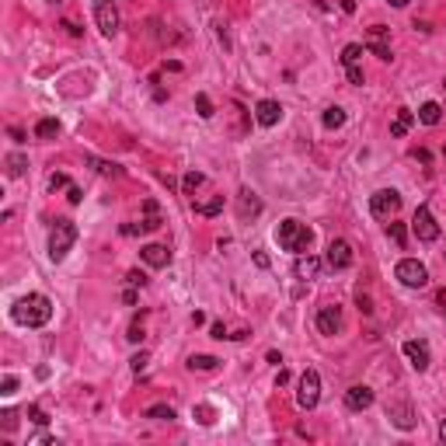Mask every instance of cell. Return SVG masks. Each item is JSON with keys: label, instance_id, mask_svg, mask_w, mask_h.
Instances as JSON below:
<instances>
[{"label": "cell", "instance_id": "14", "mask_svg": "<svg viewBox=\"0 0 446 446\" xmlns=\"http://www.w3.org/2000/svg\"><path fill=\"white\" fill-rule=\"evenodd\" d=\"M140 258L150 265V269H167V265H171V251L164 244H143L140 248Z\"/></svg>", "mask_w": 446, "mask_h": 446}, {"label": "cell", "instance_id": "42", "mask_svg": "<svg viewBox=\"0 0 446 446\" xmlns=\"http://www.w3.org/2000/svg\"><path fill=\"white\" fill-rule=\"evenodd\" d=\"M254 265H258V269H269V254H265V251H254Z\"/></svg>", "mask_w": 446, "mask_h": 446}, {"label": "cell", "instance_id": "9", "mask_svg": "<svg viewBox=\"0 0 446 446\" xmlns=\"http://www.w3.org/2000/svg\"><path fill=\"white\" fill-rule=\"evenodd\" d=\"M405 355H408V363H411L418 373H425L429 363H432V360H429V345H425L422 338H408V342H405Z\"/></svg>", "mask_w": 446, "mask_h": 446}, {"label": "cell", "instance_id": "50", "mask_svg": "<svg viewBox=\"0 0 446 446\" xmlns=\"http://www.w3.org/2000/svg\"><path fill=\"white\" fill-rule=\"evenodd\" d=\"M49 4H59V0H49Z\"/></svg>", "mask_w": 446, "mask_h": 446}, {"label": "cell", "instance_id": "31", "mask_svg": "<svg viewBox=\"0 0 446 446\" xmlns=\"http://www.w3.org/2000/svg\"><path fill=\"white\" fill-rule=\"evenodd\" d=\"M21 171H25V157H21V154H11V157H8V174L18 178Z\"/></svg>", "mask_w": 446, "mask_h": 446}, {"label": "cell", "instance_id": "10", "mask_svg": "<svg viewBox=\"0 0 446 446\" xmlns=\"http://www.w3.org/2000/svg\"><path fill=\"white\" fill-rule=\"evenodd\" d=\"M279 119H283V105H279V102H272V98H261V102L254 105V122H258V126L269 129V126H276Z\"/></svg>", "mask_w": 446, "mask_h": 446}, {"label": "cell", "instance_id": "26", "mask_svg": "<svg viewBox=\"0 0 446 446\" xmlns=\"http://www.w3.org/2000/svg\"><path fill=\"white\" fill-rule=\"evenodd\" d=\"M56 133H59V122H56V119H42V122L35 126V136H39V140H53Z\"/></svg>", "mask_w": 446, "mask_h": 446}, {"label": "cell", "instance_id": "38", "mask_svg": "<svg viewBox=\"0 0 446 446\" xmlns=\"http://www.w3.org/2000/svg\"><path fill=\"white\" fill-rule=\"evenodd\" d=\"M49 189H53V192H56V189H70L66 174H53V178H49Z\"/></svg>", "mask_w": 446, "mask_h": 446}, {"label": "cell", "instance_id": "40", "mask_svg": "<svg viewBox=\"0 0 446 446\" xmlns=\"http://www.w3.org/2000/svg\"><path fill=\"white\" fill-rule=\"evenodd\" d=\"M0 418H4V429H8V432H11L15 425H18V411H11V408H8L4 415H0Z\"/></svg>", "mask_w": 446, "mask_h": 446}, {"label": "cell", "instance_id": "33", "mask_svg": "<svg viewBox=\"0 0 446 446\" xmlns=\"http://www.w3.org/2000/svg\"><path fill=\"white\" fill-rule=\"evenodd\" d=\"M147 363H150V355L147 352H136L133 360H129V366H133V373H143L147 370Z\"/></svg>", "mask_w": 446, "mask_h": 446}, {"label": "cell", "instance_id": "44", "mask_svg": "<svg viewBox=\"0 0 446 446\" xmlns=\"http://www.w3.org/2000/svg\"><path fill=\"white\" fill-rule=\"evenodd\" d=\"M66 199L77 206V203H80V189H77V185H70V189H66Z\"/></svg>", "mask_w": 446, "mask_h": 446}, {"label": "cell", "instance_id": "19", "mask_svg": "<svg viewBox=\"0 0 446 446\" xmlns=\"http://www.w3.org/2000/svg\"><path fill=\"white\" fill-rule=\"evenodd\" d=\"M411 122H415V115H411L408 109H398V115H394V122H391V136H405V133L411 129Z\"/></svg>", "mask_w": 446, "mask_h": 446}, {"label": "cell", "instance_id": "28", "mask_svg": "<svg viewBox=\"0 0 446 446\" xmlns=\"http://www.w3.org/2000/svg\"><path fill=\"white\" fill-rule=\"evenodd\" d=\"M91 164H95V167H98V171H102L105 178H119V174H122V167H119V164H109V160H95V157H91Z\"/></svg>", "mask_w": 446, "mask_h": 446}, {"label": "cell", "instance_id": "16", "mask_svg": "<svg viewBox=\"0 0 446 446\" xmlns=\"http://www.w3.org/2000/svg\"><path fill=\"white\" fill-rule=\"evenodd\" d=\"M293 272H297V279H317L321 261H317L314 254H300V258H297V265H293Z\"/></svg>", "mask_w": 446, "mask_h": 446}, {"label": "cell", "instance_id": "36", "mask_svg": "<svg viewBox=\"0 0 446 446\" xmlns=\"http://www.w3.org/2000/svg\"><path fill=\"white\" fill-rule=\"evenodd\" d=\"M126 338H129V342H133V345H140V342H143V338H147V335H143V324H140V321H136V324H133V328H129V335H126Z\"/></svg>", "mask_w": 446, "mask_h": 446}, {"label": "cell", "instance_id": "27", "mask_svg": "<svg viewBox=\"0 0 446 446\" xmlns=\"http://www.w3.org/2000/svg\"><path fill=\"white\" fill-rule=\"evenodd\" d=\"M147 418H154V422H171V418H174V408H171V405H154V408H147Z\"/></svg>", "mask_w": 446, "mask_h": 446}, {"label": "cell", "instance_id": "21", "mask_svg": "<svg viewBox=\"0 0 446 446\" xmlns=\"http://www.w3.org/2000/svg\"><path fill=\"white\" fill-rule=\"evenodd\" d=\"M443 119V109L436 105V102H425L422 109H418V122H425V126H436Z\"/></svg>", "mask_w": 446, "mask_h": 446}, {"label": "cell", "instance_id": "7", "mask_svg": "<svg viewBox=\"0 0 446 446\" xmlns=\"http://www.w3.org/2000/svg\"><path fill=\"white\" fill-rule=\"evenodd\" d=\"M317 401H321V377H317V370H304L300 391H297V405H300L304 411H310Z\"/></svg>", "mask_w": 446, "mask_h": 446}, {"label": "cell", "instance_id": "13", "mask_svg": "<svg viewBox=\"0 0 446 446\" xmlns=\"http://www.w3.org/2000/svg\"><path fill=\"white\" fill-rule=\"evenodd\" d=\"M370 405H373V391H370V387L355 384V387L345 391V408H349V411H366Z\"/></svg>", "mask_w": 446, "mask_h": 446}, {"label": "cell", "instance_id": "6", "mask_svg": "<svg viewBox=\"0 0 446 446\" xmlns=\"http://www.w3.org/2000/svg\"><path fill=\"white\" fill-rule=\"evenodd\" d=\"M411 230H415V237H418V241H425V244L439 241V223H436V216H432V210H429V206H418V210H415V216H411Z\"/></svg>", "mask_w": 446, "mask_h": 446}, {"label": "cell", "instance_id": "8", "mask_svg": "<svg viewBox=\"0 0 446 446\" xmlns=\"http://www.w3.org/2000/svg\"><path fill=\"white\" fill-rule=\"evenodd\" d=\"M95 18H98V28L102 35H115L119 32V11L112 8V0H95Z\"/></svg>", "mask_w": 446, "mask_h": 446}, {"label": "cell", "instance_id": "15", "mask_svg": "<svg viewBox=\"0 0 446 446\" xmlns=\"http://www.w3.org/2000/svg\"><path fill=\"white\" fill-rule=\"evenodd\" d=\"M338 328H342V310H338L335 304L321 307V310H317V331H321V335H338Z\"/></svg>", "mask_w": 446, "mask_h": 446}, {"label": "cell", "instance_id": "20", "mask_svg": "<svg viewBox=\"0 0 446 446\" xmlns=\"http://www.w3.org/2000/svg\"><path fill=\"white\" fill-rule=\"evenodd\" d=\"M143 213H147V220L140 223V230H147V234H150V230H157V227L164 223V220H160V213H157V203H154V199H147V203H143Z\"/></svg>", "mask_w": 446, "mask_h": 446}, {"label": "cell", "instance_id": "48", "mask_svg": "<svg viewBox=\"0 0 446 446\" xmlns=\"http://www.w3.org/2000/svg\"><path fill=\"white\" fill-rule=\"evenodd\" d=\"M387 4H391V8H405V4H408V0H387Z\"/></svg>", "mask_w": 446, "mask_h": 446}, {"label": "cell", "instance_id": "37", "mask_svg": "<svg viewBox=\"0 0 446 446\" xmlns=\"http://www.w3.org/2000/svg\"><path fill=\"white\" fill-rule=\"evenodd\" d=\"M28 418H32L35 425H46V422H49V418H46V411H42L39 405H32V408H28Z\"/></svg>", "mask_w": 446, "mask_h": 446}, {"label": "cell", "instance_id": "49", "mask_svg": "<svg viewBox=\"0 0 446 446\" xmlns=\"http://www.w3.org/2000/svg\"><path fill=\"white\" fill-rule=\"evenodd\" d=\"M439 439L446 443V418H443V425H439Z\"/></svg>", "mask_w": 446, "mask_h": 446}, {"label": "cell", "instance_id": "11", "mask_svg": "<svg viewBox=\"0 0 446 446\" xmlns=\"http://www.w3.org/2000/svg\"><path fill=\"white\" fill-rule=\"evenodd\" d=\"M324 261L331 265L335 272H338V269H349V265H352V248H349V241H331Z\"/></svg>", "mask_w": 446, "mask_h": 446}, {"label": "cell", "instance_id": "24", "mask_svg": "<svg viewBox=\"0 0 446 446\" xmlns=\"http://www.w3.org/2000/svg\"><path fill=\"white\" fill-rule=\"evenodd\" d=\"M363 49H366V46H360V42H349V46L342 49V63H345V66H355V63H360V56H363Z\"/></svg>", "mask_w": 446, "mask_h": 446}, {"label": "cell", "instance_id": "22", "mask_svg": "<svg viewBox=\"0 0 446 446\" xmlns=\"http://www.w3.org/2000/svg\"><path fill=\"white\" fill-rule=\"evenodd\" d=\"M321 122H324V129H338V126H345V109H338V105L324 109Z\"/></svg>", "mask_w": 446, "mask_h": 446}, {"label": "cell", "instance_id": "4", "mask_svg": "<svg viewBox=\"0 0 446 446\" xmlns=\"http://www.w3.org/2000/svg\"><path fill=\"white\" fill-rule=\"evenodd\" d=\"M394 276L408 286V290H422V286H429V269L418 261V258H401L398 265H394Z\"/></svg>", "mask_w": 446, "mask_h": 446}, {"label": "cell", "instance_id": "5", "mask_svg": "<svg viewBox=\"0 0 446 446\" xmlns=\"http://www.w3.org/2000/svg\"><path fill=\"white\" fill-rule=\"evenodd\" d=\"M401 210V196L394 189H380L370 196V213L380 216V220H394V213Z\"/></svg>", "mask_w": 446, "mask_h": 446}, {"label": "cell", "instance_id": "34", "mask_svg": "<svg viewBox=\"0 0 446 446\" xmlns=\"http://www.w3.org/2000/svg\"><path fill=\"white\" fill-rule=\"evenodd\" d=\"M196 422H199V425H213V408H210V405H199V408H196Z\"/></svg>", "mask_w": 446, "mask_h": 446}, {"label": "cell", "instance_id": "12", "mask_svg": "<svg viewBox=\"0 0 446 446\" xmlns=\"http://www.w3.org/2000/svg\"><path fill=\"white\" fill-rule=\"evenodd\" d=\"M373 56H380V59H391V46H387V28L384 25H373L370 32H366V42H363Z\"/></svg>", "mask_w": 446, "mask_h": 446}, {"label": "cell", "instance_id": "3", "mask_svg": "<svg viewBox=\"0 0 446 446\" xmlns=\"http://www.w3.org/2000/svg\"><path fill=\"white\" fill-rule=\"evenodd\" d=\"M73 241H77V227L70 220H56V227L49 230V258L53 261H63L70 254Z\"/></svg>", "mask_w": 446, "mask_h": 446}, {"label": "cell", "instance_id": "17", "mask_svg": "<svg viewBox=\"0 0 446 446\" xmlns=\"http://www.w3.org/2000/svg\"><path fill=\"white\" fill-rule=\"evenodd\" d=\"M237 213H241V220L258 216V213H261V199H258L254 192H248V189H244V192L237 196Z\"/></svg>", "mask_w": 446, "mask_h": 446}, {"label": "cell", "instance_id": "18", "mask_svg": "<svg viewBox=\"0 0 446 446\" xmlns=\"http://www.w3.org/2000/svg\"><path fill=\"white\" fill-rule=\"evenodd\" d=\"M387 415H391V422H394L398 429H405V432L415 429V418H411V408H408V405H391Z\"/></svg>", "mask_w": 446, "mask_h": 446}, {"label": "cell", "instance_id": "51", "mask_svg": "<svg viewBox=\"0 0 446 446\" xmlns=\"http://www.w3.org/2000/svg\"><path fill=\"white\" fill-rule=\"evenodd\" d=\"M443 87H446V80H443Z\"/></svg>", "mask_w": 446, "mask_h": 446}, {"label": "cell", "instance_id": "32", "mask_svg": "<svg viewBox=\"0 0 446 446\" xmlns=\"http://www.w3.org/2000/svg\"><path fill=\"white\" fill-rule=\"evenodd\" d=\"M199 185H203V174H196V171H192V174H185V182H182V189H185L189 196H192V192H196Z\"/></svg>", "mask_w": 446, "mask_h": 446}, {"label": "cell", "instance_id": "1", "mask_svg": "<svg viewBox=\"0 0 446 446\" xmlns=\"http://www.w3.org/2000/svg\"><path fill=\"white\" fill-rule=\"evenodd\" d=\"M11 317H15L18 324H25V328H42V324L53 317V304H49V297H42V293H28V297H21V300L11 307Z\"/></svg>", "mask_w": 446, "mask_h": 446}, {"label": "cell", "instance_id": "30", "mask_svg": "<svg viewBox=\"0 0 446 446\" xmlns=\"http://www.w3.org/2000/svg\"><path fill=\"white\" fill-rule=\"evenodd\" d=\"M196 112H199L203 119H213V102H210L206 95H196Z\"/></svg>", "mask_w": 446, "mask_h": 446}, {"label": "cell", "instance_id": "29", "mask_svg": "<svg viewBox=\"0 0 446 446\" xmlns=\"http://www.w3.org/2000/svg\"><path fill=\"white\" fill-rule=\"evenodd\" d=\"M387 234H391V241H394L398 248H405V244H408V234H405V223H391V227H387Z\"/></svg>", "mask_w": 446, "mask_h": 446}, {"label": "cell", "instance_id": "47", "mask_svg": "<svg viewBox=\"0 0 446 446\" xmlns=\"http://www.w3.org/2000/svg\"><path fill=\"white\" fill-rule=\"evenodd\" d=\"M342 11H345V15H352V11H355V0H342Z\"/></svg>", "mask_w": 446, "mask_h": 446}, {"label": "cell", "instance_id": "45", "mask_svg": "<svg viewBox=\"0 0 446 446\" xmlns=\"http://www.w3.org/2000/svg\"><path fill=\"white\" fill-rule=\"evenodd\" d=\"M122 234H126V237H133V234H140V227H136V223H126V227H122Z\"/></svg>", "mask_w": 446, "mask_h": 446}, {"label": "cell", "instance_id": "39", "mask_svg": "<svg viewBox=\"0 0 446 446\" xmlns=\"http://www.w3.org/2000/svg\"><path fill=\"white\" fill-rule=\"evenodd\" d=\"M126 283H129V286H147V276H143L140 269H133V272L126 276Z\"/></svg>", "mask_w": 446, "mask_h": 446}, {"label": "cell", "instance_id": "25", "mask_svg": "<svg viewBox=\"0 0 446 446\" xmlns=\"http://www.w3.org/2000/svg\"><path fill=\"white\" fill-rule=\"evenodd\" d=\"M220 210H223V196H213L210 203H196V213L199 216H216Z\"/></svg>", "mask_w": 446, "mask_h": 446}, {"label": "cell", "instance_id": "2", "mask_svg": "<svg viewBox=\"0 0 446 446\" xmlns=\"http://www.w3.org/2000/svg\"><path fill=\"white\" fill-rule=\"evenodd\" d=\"M276 241H279V248H283V251L304 254V251L314 244V230H310V227H304L300 220H283V223L276 227Z\"/></svg>", "mask_w": 446, "mask_h": 446}, {"label": "cell", "instance_id": "41", "mask_svg": "<svg viewBox=\"0 0 446 446\" xmlns=\"http://www.w3.org/2000/svg\"><path fill=\"white\" fill-rule=\"evenodd\" d=\"M349 70V84H363V70L360 66H345Z\"/></svg>", "mask_w": 446, "mask_h": 446}, {"label": "cell", "instance_id": "35", "mask_svg": "<svg viewBox=\"0 0 446 446\" xmlns=\"http://www.w3.org/2000/svg\"><path fill=\"white\" fill-rule=\"evenodd\" d=\"M15 391H18V377H11V373H8V377H4V384H0V394L11 398Z\"/></svg>", "mask_w": 446, "mask_h": 446}, {"label": "cell", "instance_id": "23", "mask_svg": "<svg viewBox=\"0 0 446 446\" xmlns=\"http://www.w3.org/2000/svg\"><path fill=\"white\" fill-rule=\"evenodd\" d=\"M220 366V360H216V355H192V360H189V370H216Z\"/></svg>", "mask_w": 446, "mask_h": 446}, {"label": "cell", "instance_id": "46", "mask_svg": "<svg viewBox=\"0 0 446 446\" xmlns=\"http://www.w3.org/2000/svg\"><path fill=\"white\" fill-rule=\"evenodd\" d=\"M213 338H230V335L223 331V324H213Z\"/></svg>", "mask_w": 446, "mask_h": 446}, {"label": "cell", "instance_id": "43", "mask_svg": "<svg viewBox=\"0 0 446 446\" xmlns=\"http://www.w3.org/2000/svg\"><path fill=\"white\" fill-rule=\"evenodd\" d=\"M355 304H360V310H363V314H373V307H370V297H363V293H360V297H355Z\"/></svg>", "mask_w": 446, "mask_h": 446}]
</instances>
